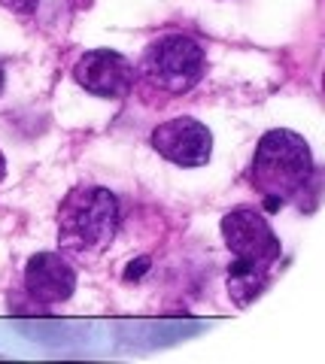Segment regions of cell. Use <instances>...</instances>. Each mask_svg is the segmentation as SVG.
<instances>
[{
  "label": "cell",
  "mask_w": 325,
  "mask_h": 364,
  "mask_svg": "<svg viewBox=\"0 0 325 364\" xmlns=\"http://www.w3.org/2000/svg\"><path fill=\"white\" fill-rule=\"evenodd\" d=\"M222 240L231 249L234 261L267 270V273H271V267L279 261V255H283V246H279L267 219L250 207L231 210L225 219H222Z\"/></svg>",
  "instance_id": "cell-4"
},
{
  "label": "cell",
  "mask_w": 325,
  "mask_h": 364,
  "mask_svg": "<svg viewBox=\"0 0 325 364\" xmlns=\"http://www.w3.org/2000/svg\"><path fill=\"white\" fill-rule=\"evenodd\" d=\"M152 149L171 164L179 167H201L210 161L213 134L207 124H201L192 116H179L159 124L152 131Z\"/></svg>",
  "instance_id": "cell-5"
},
{
  "label": "cell",
  "mask_w": 325,
  "mask_h": 364,
  "mask_svg": "<svg viewBox=\"0 0 325 364\" xmlns=\"http://www.w3.org/2000/svg\"><path fill=\"white\" fill-rule=\"evenodd\" d=\"M37 4L40 0H0V6L13 9V13H18V16H31L33 9H37Z\"/></svg>",
  "instance_id": "cell-9"
},
{
  "label": "cell",
  "mask_w": 325,
  "mask_h": 364,
  "mask_svg": "<svg viewBox=\"0 0 325 364\" xmlns=\"http://www.w3.org/2000/svg\"><path fill=\"white\" fill-rule=\"evenodd\" d=\"M4 176H6V158L0 152V182H4Z\"/></svg>",
  "instance_id": "cell-11"
},
{
  "label": "cell",
  "mask_w": 325,
  "mask_h": 364,
  "mask_svg": "<svg viewBox=\"0 0 325 364\" xmlns=\"http://www.w3.org/2000/svg\"><path fill=\"white\" fill-rule=\"evenodd\" d=\"M4 85H6V73H4V67H0V95H4Z\"/></svg>",
  "instance_id": "cell-12"
},
{
  "label": "cell",
  "mask_w": 325,
  "mask_h": 364,
  "mask_svg": "<svg viewBox=\"0 0 325 364\" xmlns=\"http://www.w3.org/2000/svg\"><path fill=\"white\" fill-rule=\"evenodd\" d=\"M207 70L204 49L186 33H167L146 46L140 58V76L164 95H188Z\"/></svg>",
  "instance_id": "cell-3"
},
{
  "label": "cell",
  "mask_w": 325,
  "mask_h": 364,
  "mask_svg": "<svg viewBox=\"0 0 325 364\" xmlns=\"http://www.w3.org/2000/svg\"><path fill=\"white\" fill-rule=\"evenodd\" d=\"M149 264H152V261H149L146 255H143V258H137V261H131V264L125 267V279H128V282H134V279H140V277H143V273H146V270H149Z\"/></svg>",
  "instance_id": "cell-10"
},
{
  "label": "cell",
  "mask_w": 325,
  "mask_h": 364,
  "mask_svg": "<svg viewBox=\"0 0 325 364\" xmlns=\"http://www.w3.org/2000/svg\"><path fill=\"white\" fill-rule=\"evenodd\" d=\"M313 176V155L304 136L295 131H267L252 158V188H259L265 198L289 200Z\"/></svg>",
  "instance_id": "cell-2"
},
{
  "label": "cell",
  "mask_w": 325,
  "mask_h": 364,
  "mask_svg": "<svg viewBox=\"0 0 325 364\" xmlns=\"http://www.w3.org/2000/svg\"><path fill=\"white\" fill-rule=\"evenodd\" d=\"M119 231V198L100 186H76L58 207V243L76 258L107 252Z\"/></svg>",
  "instance_id": "cell-1"
},
{
  "label": "cell",
  "mask_w": 325,
  "mask_h": 364,
  "mask_svg": "<svg viewBox=\"0 0 325 364\" xmlns=\"http://www.w3.org/2000/svg\"><path fill=\"white\" fill-rule=\"evenodd\" d=\"M73 79L88 95L119 100L134 91V64L113 49H92L76 61Z\"/></svg>",
  "instance_id": "cell-6"
},
{
  "label": "cell",
  "mask_w": 325,
  "mask_h": 364,
  "mask_svg": "<svg viewBox=\"0 0 325 364\" xmlns=\"http://www.w3.org/2000/svg\"><path fill=\"white\" fill-rule=\"evenodd\" d=\"M25 289L37 304H64L76 291V270L58 252H40L25 264Z\"/></svg>",
  "instance_id": "cell-7"
},
{
  "label": "cell",
  "mask_w": 325,
  "mask_h": 364,
  "mask_svg": "<svg viewBox=\"0 0 325 364\" xmlns=\"http://www.w3.org/2000/svg\"><path fill=\"white\" fill-rule=\"evenodd\" d=\"M267 270L240 264V261H231L228 264V294L238 306H250L259 294L267 289Z\"/></svg>",
  "instance_id": "cell-8"
}]
</instances>
